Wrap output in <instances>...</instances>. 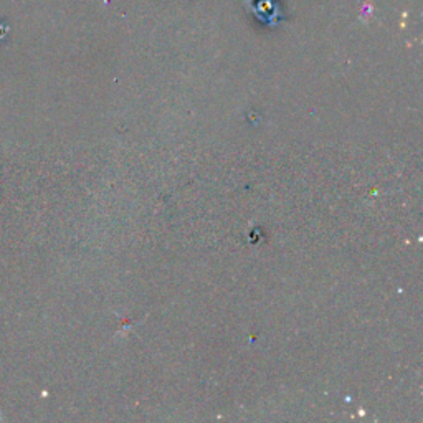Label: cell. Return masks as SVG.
<instances>
[{
	"instance_id": "cell-1",
	"label": "cell",
	"mask_w": 423,
	"mask_h": 423,
	"mask_svg": "<svg viewBox=\"0 0 423 423\" xmlns=\"http://www.w3.org/2000/svg\"><path fill=\"white\" fill-rule=\"evenodd\" d=\"M247 6L248 10L263 23L278 25L283 19V15L280 14V7L273 0H247Z\"/></svg>"
}]
</instances>
